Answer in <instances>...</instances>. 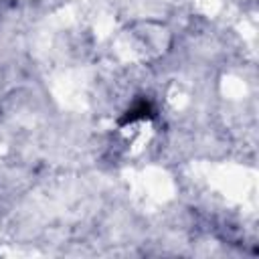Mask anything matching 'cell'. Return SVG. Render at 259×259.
I'll return each instance as SVG.
<instances>
[{
	"label": "cell",
	"mask_w": 259,
	"mask_h": 259,
	"mask_svg": "<svg viewBox=\"0 0 259 259\" xmlns=\"http://www.w3.org/2000/svg\"><path fill=\"white\" fill-rule=\"evenodd\" d=\"M154 115V109L150 105V101H138L132 109L125 111V115L119 119V125H127V123H134L138 119H146V117H152Z\"/></svg>",
	"instance_id": "6da1fadb"
}]
</instances>
